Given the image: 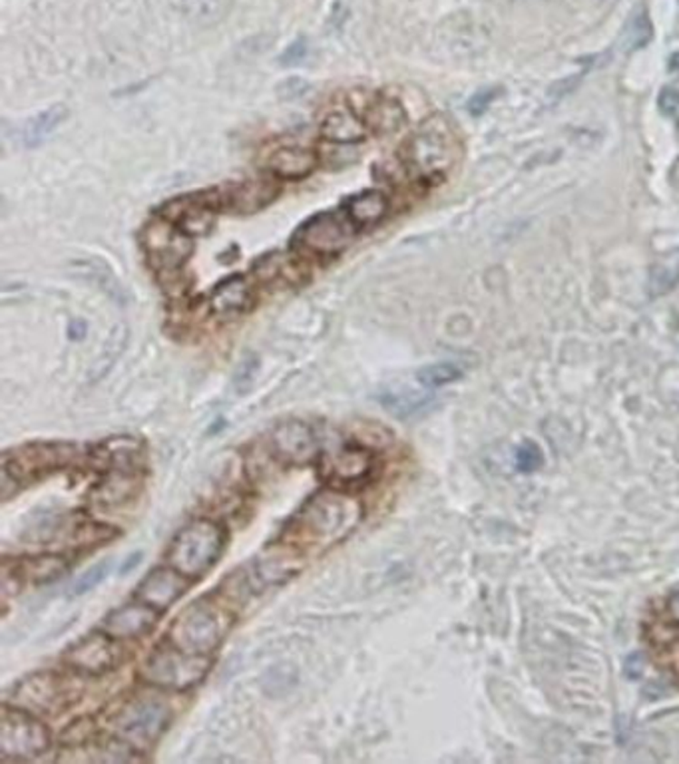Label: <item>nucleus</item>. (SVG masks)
Returning a JSON list of instances; mask_svg holds the SVG:
<instances>
[{
    "instance_id": "1",
    "label": "nucleus",
    "mask_w": 679,
    "mask_h": 764,
    "mask_svg": "<svg viewBox=\"0 0 679 764\" xmlns=\"http://www.w3.org/2000/svg\"><path fill=\"white\" fill-rule=\"evenodd\" d=\"M461 144L442 116H432L404 140L399 151L404 169L424 183H437L454 168Z\"/></svg>"
},
{
    "instance_id": "2",
    "label": "nucleus",
    "mask_w": 679,
    "mask_h": 764,
    "mask_svg": "<svg viewBox=\"0 0 679 764\" xmlns=\"http://www.w3.org/2000/svg\"><path fill=\"white\" fill-rule=\"evenodd\" d=\"M361 519V506L341 492H321L303 506L293 522L297 532L313 546H333L347 536Z\"/></svg>"
},
{
    "instance_id": "3",
    "label": "nucleus",
    "mask_w": 679,
    "mask_h": 764,
    "mask_svg": "<svg viewBox=\"0 0 679 764\" xmlns=\"http://www.w3.org/2000/svg\"><path fill=\"white\" fill-rule=\"evenodd\" d=\"M226 547V532L211 519H194L181 527L168 547V564L186 577H199L216 566Z\"/></svg>"
},
{
    "instance_id": "4",
    "label": "nucleus",
    "mask_w": 679,
    "mask_h": 764,
    "mask_svg": "<svg viewBox=\"0 0 679 764\" xmlns=\"http://www.w3.org/2000/svg\"><path fill=\"white\" fill-rule=\"evenodd\" d=\"M231 617L219 605L199 599L188 605L170 627V643L188 653L209 655L224 641Z\"/></svg>"
},
{
    "instance_id": "5",
    "label": "nucleus",
    "mask_w": 679,
    "mask_h": 764,
    "mask_svg": "<svg viewBox=\"0 0 679 764\" xmlns=\"http://www.w3.org/2000/svg\"><path fill=\"white\" fill-rule=\"evenodd\" d=\"M642 635L655 663L679 677V589L657 597L647 607Z\"/></svg>"
},
{
    "instance_id": "6",
    "label": "nucleus",
    "mask_w": 679,
    "mask_h": 764,
    "mask_svg": "<svg viewBox=\"0 0 679 764\" xmlns=\"http://www.w3.org/2000/svg\"><path fill=\"white\" fill-rule=\"evenodd\" d=\"M211 661L208 655L188 653L174 643L158 647L140 669L146 682L168 691H188L204 681L209 673Z\"/></svg>"
},
{
    "instance_id": "7",
    "label": "nucleus",
    "mask_w": 679,
    "mask_h": 764,
    "mask_svg": "<svg viewBox=\"0 0 679 764\" xmlns=\"http://www.w3.org/2000/svg\"><path fill=\"white\" fill-rule=\"evenodd\" d=\"M170 722V707L154 697L128 701L112 719L114 735L134 749L156 742Z\"/></svg>"
},
{
    "instance_id": "8",
    "label": "nucleus",
    "mask_w": 679,
    "mask_h": 764,
    "mask_svg": "<svg viewBox=\"0 0 679 764\" xmlns=\"http://www.w3.org/2000/svg\"><path fill=\"white\" fill-rule=\"evenodd\" d=\"M50 749V730L33 712L5 707L0 720V755L5 759L28 760Z\"/></svg>"
},
{
    "instance_id": "9",
    "label": "nucleus",
    "mask_w": 679,
    "mask_h": 764,
    "mask_svg": "<svg viewBox=\"0 0 679 764\" xmlns=\"http://www.w3.org/2000/svg\"><path fill=\"white\" fill-rule=\"evenodd\" d=\"M141 247H144L148 263L160 275L178 273L194 251V239L184 229H179L176 223L164 218L160 221H150L144 227Z\"/></svg>"
},
{
    "instance_id": "10",
    "label": "nucleus",
    "mask_w": 679,
    "mask_h": 764,
    "mask_svg": "<svg viewBox=\"0 0 679 764\" xmlns=\"http://www.w3.org/2000/svg\"><path fill=\"white\" fill-rule=\"evenodd\" d=\"M357 227L347 213L323 211L307 219L293 236V246L317 255H337L349 246Z\"/></svg>"
},
{
    "instance_id": "11",
    "label": "nucleus",
    "mask_w": 679,
    "mask_h": 764,
    "mask_svg": "<svg viewBox=\"0 0 679 764\" xmlns=\"http://www.w3.org/2000/svg\"><path fill=\"white\" fill-rule=\"evenodd\" d=\"M73 699V689L56 673H34L15 689V701L18 709L28 712H56L68 705Z\"/></svg>"
},
{
    "instance_id": "12",
    "label": "nucleus",
    "mask_w": 679,
    "mask_h": 764,
    "mask_svg": "<svg viewBox=\"0 0 679 764\" xmlns=\"http://www.w3.org/2000/svg\"><path fill=\"white\" fill-rule=\"evenodd\" d=\"M76 456V448L70 444H28L20 450L5 454L3 468L16 480L23 476H40L66 466Z\"/></svg>"
},
{
    "instance_id": "13",
    "label": "nucleus",
    "mask_w": 679,
    "mask_h": 764,
    "mask_svg": "<svg viewBox=\"0 0 679 764\" xmlns=\"http://www.w3.org/2000/svg\"><path fill=\"white\" fill-rule=\"evenodd\" d=\"M219 209L216 191H199L168 201L161 208V216L176 223L188 236H204L214 226L216 211Z\"/></svg>"
},
{
    "instance_id": "14",
    "label": "nucleus",
    "mask_w": 679,
    "mask_h": 764,
    "mask_svg": "<svg viewBox=\"0 0 679 764\" xmlns=\"http://www.w3.org/2000/svg\"><path fill=\"white\" fill-rule=\"evenodd\" d=\"M319 450L317 434L301 421L283 422L271 434V452L281 462L307 464L315 460Z\"/></svg>"
},
{
    "instance_id": "15",
    "label": "nucleus",
    "mask_w": 679,
    "mask_h": 764,
    "mask_svg": "<svg viewBox=\"0 0 679 764\" xmlns=\"http://www.w3.org/2000/svg\"><path fill=\"white\" fill-rule=\"evenodd\" d=\"M118 659L120 649L114 643V637H110L108 633H96L80 639L64 655L68 667L86 675L106 673V671L116 667Z\"/></svg>"
},
{
    "instance_id": "16",
    "label": "nucleus",
    "mask_w": 679,
    "mask_h": 764,
    "mask_svg": "<svg viewBox=\"0 0 679 764\" xmlns=\"http://www.w3.org/2000/svg\"><path fill=\"white\" fill-rule=\"evenodd\" d=\"M373 458L361 446L344 444L321 458V474L339 486L361 482L371 474Z\"/></svg>"
},
{
    "instance_id": "17",
    "label": "nucleus",
    "mask_w": 679,
    "mask_h": 764,
    "mask_svg": "<svg viewBox=\"0 0 679 764\" xmlns=\"http://www.w3.org/2000/svg\"><path fill=\"white\" fill-rule=\"evenodd\" d=\"M188 577L179 574L174 567H156L141 579L136 597L138 601H144L156 611H164L171 607L176 601L186 594Z\"/></svg>"
},
{
    "instance_id": "18",
    "label": "nucleus",
    "mask_w": 679,
    "mask_h": 764,
    "mask_svg": "<svg viewBox=\"0 0 679 764\" xmlns=\"http://www.w3.org/2000/svg\"><path fill=\"white\" fill-rule=\"evenodd\" d=\"M277 196L279 189L273 186V183L263 179L233 183V186H228L224 191H216L218 206L233 213L259 211L276 201Z\"/></svg>"
},
{
    "instance_id": "19",
    "label": "nucleus",
    "mask_w": 679,
    "mask_h": 764,
    "mask_svg": "<svg viewBox=\"0 0 679 764\" xmlns=\"http://www.w3.org/2000/svg\"><path fill=\"white\" fill-rule=\"evenodd\" d=\"M158 611L144 601L114 609L102 621V631L114 639H138L156 625Z\"/></svg>"
},
{
    "instance_id": "20",
    "label": "nucleus",
    "mask_w": 679,
    "mask_h": 764,
    "mask_svg": "<svg viewBox=\"0 0 679 764\" xmlns=\"http://www.w3.org/2000/svg\"><path fill=\"white\" fill-rule=\"evenodd\" d=\"M141 458V442L131 436H116L96 448L94 466L108 472H131Z\"/></svg>"
},
{
    "instance_id": "21",
    "label": "nucleus",
    "mask_w": 679,
    "mask_h": 764,
    "mask_svg": "<svg viewBox=\"0 0 679 764\" xmlns=\"http://www.w3.org/2000/svg\"><path fill=\"white\" fill-rule=\"evenodd\" d=\"M267 166L271 173L281 179H303L311 176L317 168V156L311 150L301 146H283L269 156Z\"/></svg>"
},
{
    "instance_id": "22",
    "label": "nucleus",
    "mask_w": 679,
    "mask_h": 764,
    "mask_svg": "<svg viewBox=\"0 0 679 764\" xmlns=\"http://www.w3.org/2000/svg\"><path fill=\"white\" fill-rule=\"evenodd\" d=\"M321 136L331 144H359L367 138V126L351 110H333L321 121Z\"/></svg>"
},
{
    "instance_id": "23",
    "label": "nucleus",
    "mask_w": 679,
    "mask_h": 764,
    "mask_svg": "<svg viewBox=\"0 0 679 764\" xmlns=\"http://www.w3.org/2000/svg\"><path fill=\"white\" fill-rule=\"evenodd\" d=\"M251 303V287L241 275L218 283L209 295V309L216 314H236L246 311Z\"/></svg>"
},
{
    "instance_id": "24",
    "label": "nucleus",
    "mask_w": 679,
    "mask_h": 764,
    "mask_svg": "<svg viewBox=\"0 0 679 764\" xmlns=\"http://www.w3.org/2000/svg\"><path fill=\"white\" fill-rule=\"evenodd\" d=\"M389 211V199L383 191L367 189L359 191L347 201L344 213L353 221L354 227H369L379 223Z\"/></svg>"
},
{
    "instance_id": "25",
    "label": "nucleus",
    "mask_w": 679,
    "mask_h": 764,
    "mask_svg": "<svg viewBox=\"0 0 679 764\" xmlns=\"http://www.w3.org/2000/svg\"><path fill=\"white\" fill-rule=\"evenodd\" d=\"M68 118V108L63 104L50 106L48 110H43L34 118L26 120L23 128H20V140L26 148H36L43 144V141L54 134V130L63 124Z\"/></svg>"
},
{
    "instance_id": "26",
    "label": "nucleus",
    "mask_w": 679,
    "mask_h": 764,
    "mask_svg": "<svg viewBox=\"0 0 679 764\" xmlns=\"http://www.w3.org/2000/svg\"><path fill=\"white\" fill-rule=\"evenodd\" d=\"M66 559L60 556H34L30 559H24L23 564L15 566V572L20 579H26V582L33 584H46L54 582L56 577L66 572Z\"/></svg>"
},
{
    "instance_id": "27",
    "label": "nucleus",
    "mask_w": 679,
    "mask_h": 764,
    "mask_svg": "<svg viewBox=\"0 0 679 764\" xmlns=\"http://www.w3.org/2000/svg\"><path fill=\"white\" fill-rule=\"evenodd\" d=\"M367 121L374 131H379V134H393V131H397L401 126H404L407 114H404L399 100L379 96L369 106Z\"/></svg>"
},
{
    "instance_id": "28",
    "label": "nucleus",
    "mask_w": 679,
    "mask_h": 764,
    "mask_svg": "<svg viewBox=\"0 0 679 764\" xmlns=\"http://www.w3.org/2000/svg\"><path fill=\"white\" fill-rule=\"evenodd\" d=\"M231 0H181V13L198 26H214L229 13Z\"/></svg>"
},
{
    "instance_id": "29",
    "label": "nucleus",
    "mask_w": 679,
    "mask_h": 764,
    "mask_svg": "<svg viewBox=\"0 0 679 764\" xmlns=\"http://www.w3.org/2000/svg\"><path fill=\"white\" fill-rule=\"evenodd\" d=\"M679 283V249L665 253L662 259L652 267V279H650V291L654 297H662L674 291L675 285Z\"/></svg>"
},
{
    "instance_id": "30",
    "label": "nucleus",
    "mask_w": 679,
    "mask_h": 764,
    "mask_svg": "<svg viewBox=\"0 0 679 764\" xmlns=\"http://www.w3.org/2000/svg\"><path fill=\"white\" fill-rule=\"evenodd\" d=\"M134 490L136 486L131 472H112V476H108L94 490V500L108 506H116L126 502L128 498L134 494Z\"/></svg>"
},
{
    "instance_id": "31",
    "label": "nucleus",
    "mask_w": 679,
    "mask_h": 764,
    "mask_svg": "<svg viewBox=\"0 0 679 764\" xmlns=\"http://www.w3.org/2000/svg\"><path fill=\"white\" fill-rule=\"evenodd\" d=\"M432 401V396L412 394V392H383L379 396L381 406H384L394 416H409L422 411Z\"/></svg>"
},
{
    "instance_id": "32",
    "label": "nucleus",
    "mask_w": 679,
    "mask_h": 764,
    "mask_svg": "<svg viewBox=\"0 0 679 764\" xmlns=\"http://www.w3.org/2000/svg\"><path fill=\"white\" fill-rule=\"evenodd\" d=\"M461 376H462V369L459 364H452V363L429 364L417 372L419 382L422 386H427V389H439V386L459 381Z\"/></svg>"
},
{
    "instance_id": "33",
    "label": "nucleus",
    "mask_w": 679,
    "mask_h": 764,
    "mask_svg": "<svg viewBox=\"0 0 679 764\" xmlns=\"http://www.w3.org/2000/svg\"><path fill=\"white\" fill-rule=\"evenodd\" d=\"M78 269L88 273L90 277H92V281L98 283L100 289H104L110 295V297L120 299V301H121V297H124L120 283L114 279V275H112V271L108 269L106 263H102V261H82V263H78Z\"/></svg>"
},
{
    "instance_id": "34",
    "label": "nucleus",
    "mask_w": 679,
    "mask_h": 764,
    "mask_svg": "<svg viewBox=\"0 0 679 764\" xmlns=\"http://www.w3.org/2000/svg\"><path fill=\"white\" fill-rule=\"evenodd\" d=\"M110 572H112V562H100L90 569H86V572L73 584V587H70V595L78 597V595L88 594L90 589H94L102 584L110 575Z\"/></svg>"
},
{
    "instance_id": "35",
    "label": "nucleus",
    "mask_w": 679,
    "mask_h": 764,
    "mask_svg": "<svg viewBox=\"0 0 679 764\" xmlns=\"http://www.w3.org/2000/svg\"><path fill=\"white\" fill-rule=\"evenodd\" d=\"M650 40H652V24H650V18H647V13L635 15L630 24V33H627V46H630V50H637V48H644Z\"/></svg>"
},
{
    "instance_id": "36",
    "label": "nucleus",
    "mask_w": 679,
    "mask_h": 764,
    "mask_svg": "<svg viewBox=\"0 0 679 764\" xmlns=\"http://www.w3.org/2000/svg\"><path fill=\"white\" fill-rule=\"evenodd\" d=\"M256 371H257V359L256 356H247V359L239 364V371L236 374L238 392H246L249 389L253 382V376H256Z\"/></svg>"
},
{
    "instance_id": "37",
    "label": "nucleus",
    "mask_w": 679,
    "mask_h": 764,
    "mask_svg": "<svg viewBox=\"0 0 679 764\" xmlns=\"http://www.w3.org/2000/svg\"><path fill=\"white\" fill-rule=\"evenodd\" d=\"M307 53H309V48H307V40L299 38V40H296V43H293V44L286 50V53H283V54L279 56V63H281L283 66L299 64V63H303V60H306Z\"/></svg>"
},
{
    "instance_id": "38",
    "label": "nucleus",
    "mask_w": 679,
    "mask_h": 764,
    "mask_svg": "<svg viewBox=\"0 0 679 764\" xmlns=\"http://www.w3.org/2000/svg\"><path fill=\"white\" fill-rule=\"evenodd\" d=\"M499 94V90H482V92H476V94L470 98L469 102V110L472 111L474 116H480L482 111H486V108L490 106V102Z\"/></svg>"
},
{
    "instance_id": "39",
    "label": "nucleus",
    "mask_w": 679,
    "mask_h": 764,
    "mask_svg": "<svg viewBox=\"0 0 679 764\" xmlns=\"http://www.w3.org/2000/svg\"><path fill=\"white\" fill-rule=\"evenodd\" d=\"M307 92H309V84H307V82H303V80H299V78H289L287 82H283V84L279 86V94H281L283 98H289V100L306 96Z\"/></svg>"
},
{
    "instance_id": "40",
    "label": "nucleus",
    "mask_w": 679,
    "mask_h": 764,
    "mask_svg": "<svg viewBox=\"0 0 679 764\" xmlns=\"http://www.w3.org/2000/svg\"><path fill=\"white\" fill-rule=\"evenodd\" d=\"M660 104L667 111V114H672V111H675L679 108V92L670 90V88L664 90L662 98H660Z\"/></svg>"
},
{
    "instance_id": "41",
    "label": "nucleus",
    "mask_w": 679,
    "mask_h": 764,
    "mask_svg": "<svg viewBox=\"0 0 679 764\" xmlns=\"http://www.w3.org/2000/svg\"><path fill=\"white\" fill-rule=\"evenodd\" d=\"M84 334H86V323L74 321L73 324H70V337H73V339H82Z\"/></svg>"
},
{
    "instance_id": "42",
    "label": "nucleus",
    "mask_w": 679,
    "mask_h": 764,
    "mask_svg": "<svg viewBox=\"0 0 679 764\" xmlns=\"http://www.w3.org/2000/svg\"><path fill=\"white\" fill-rule=\"evenodd\" d=\"M138 562H140V554H134V556H131V562H130V564L126 562V564H124V567H121V574H124V572H130V569L134 567Z\"/></svg>"
},
{
    "instance_id": "43",
    "label": "nucleus",
    "mask_w": 679,
    "mask_h": 764,
    "mask_svg": "<svg viewBox=\"0 0 679 764\" xmlns=\"http://www.w3.org/2000/svg\"><path fill=\"white\" fill-rule=\"evenodd\" d=\"M670 63H672V68H677V70H679V53L672 56V60H670Z\"/></svg>"
}]
</instances>
